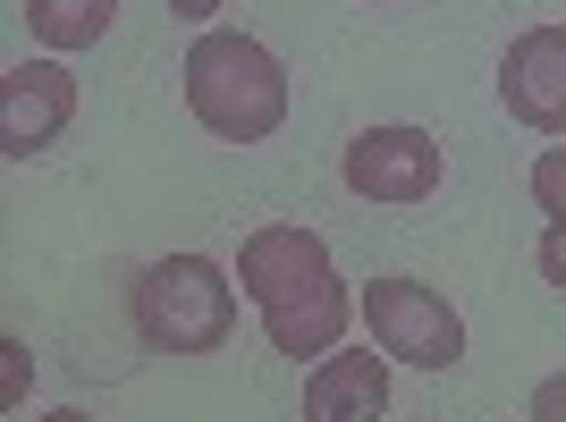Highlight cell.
I'll return each mask as SVG.
<instances>
[{
  "instance_id": "6da1fadb",
  "label": "cell",
  "mask_w": 566,
  "mask_h": 422,
  "mask_svg": "<svg viewBox=\"0 0 566 422\" xmlns=\"http://www.w3.org/2000/svg\"><path fill=\"white\" fill-rule=\"evenodd\" d=\"M237 287L245 305L262 313V338L296 363H322L331 347H347V321H355V296L338 279L331 245L305 229V220H271L237 245Z\"/></svg>"
},
{
  "instance_id": "7a4b0ae2",
  "label": "cell",
  "mask_w": 566,
  "mask_h": 422,
  "mask_svg": "<svg viewBox=\"0 0 566 422\" xmlns=\"http://www.w3.org/2000/svg\"><path fill=\"white\" fill-rule=\"evenodd\" d=\"M187 118L203 127L212 144H271L287 127V68L280 51L237 34V25H203L187 43Z\"/></svg>"
},
{
  "instance_id": "3957f363",
  "label": "cell",
  "mask_w": 566,
  "mask_h": 422,
  "mask_svg": "<svg viewBox=\"0 0 566 422\" xmlns=\"http://www.w3.org/2000/svg\"><path fill=\"white\" fill-rule=\"evenodd\" d=\"M237 271H220L212 254H161L144 262L136 296H127V321L153 355H220L237 338Z\"/></svg>"
},
{
  "instance_id": "277c9868",
  "label": "cell",
  "mask_w": 566,
  "mask_h": 422,
  "mask_svg": "<svg viewBox=\"0 0 566 422\" xmlns=\"http://www.w3.org/2000/svg\"><path fill=\"white\" fill-rule=\"evenodd\" d=\"M355 313H364V329H373V347L389 355V363H415V372H457V363H465V313H457L440 287L406 279V271L373 279L355 296Z\"/></svg>"
},
{
  "instance_id": "5b68a950",
  "label": "cell",
  "mask_w": 566,
  "mask_h": 422,
  "mask_svg": "<svg viewBox=\"0 0 566 422\" xmlns=\"http://www.w3.org/2000/svg\"><path fill=\"white\" fill-rule=\"evenodd\" d=\"M338 178H347V194H364V203H431L440 178H449V152H440L431 127H364V136L347 144Z\"/></svg>"
},
{
  "instance_id": "8992f818",
  "label": "cell",
  "mask_w": 566,
  "mask_h": 422,
  "mask_svg": "<svg viewBox=\"0 0 566 422\" xmlns=\"http://www.w3.org/2000/svg\"><path fill=\"white\" fill-rule=\"evenodd\" d=\"M76 118V76L69 60H18V68L0 76V152L9 161H34V152H51V144L69 136Z\"/></svg>"
},
{
  "instance_id": "52a82bcc",
  "label": "cell",
  "mask_w": 566,
  "mask_h": 422,
  "mask_svg": "<svg viewBox=\"0 0 566 422\" xmlns=\"http://www.w3.org/2000/svg\"><path fill=\"white\" fill-rule=\"evenodd\" d=\"M499 102L533 136H566V25H524L499 60Z\"/></svg>"
},
{
  "instance_id": "ba28073f",
  "label": "cell",
  "mask_w": 566,
  "mask_h": 422,
  "mask_svg": "<svg viewBox=\"0 0 566 422\" xmlns=\"http://www.w3.org/2000/svg\"><path fill=\"white\" fill-rule=\"evenodd\" d=\"M296 422H389V355L380 347H331L305 372Z\"/></svg>"
},
{
  "instance_id": "9c48e42d",
  "label": "cell",
  "mask_w": 566,
  "mask_h": 422,
  "mask_svg": "<svg viewBox=\"0 0 566 422\" xmlns=\"http://www.w3.org/2000/svg\"><path fill=\"white\" fill-rule=\"evenodd\" d=\"M25 25L51 60H69V51H94L118 25V0H25Z\"/></svg>"
},
{
  "instance_id": "30bf717a",
  "label": "cell",
  "mask_w": 566,
  "mask_h": 422,
  "mask_svg": "<svg viewBox=\"0 0 566 422\" xmlns=\"http://www.w3.org/2000/svg\"><path fill=\"white\" fill-rule=\"evenodd\" d=\"M533 203L549 211V229H566V144H542V152H533Z\"/></svg>"
},
{
  "instance_id": "8fae6325",
  "label": "cell",
  "mask_w": 566,
  "mask_h": 422,
  "mask_svg": "<svg viewBox=\"0 0 566 422\" xmlns=\"http://www.w3.org/2000/svg\"><path fill=\"white\" fill-rule=\"evenodd\" d=\"M0 389H9V405L34 398V347L25 338H0Z\"/></svg>"
},
{
  "instance_id": "7c38bea8",
  "label": "cell",
  "mask_w": 566,
  "mask_h": 422,
  "mask_svg": "<svg viewBox=\"0 0 566 422\" xmlns=\"http://www.w3.org/2000/svg\"><path fill=\"white\" fill-rule=\"evenodd\" d=\"M524 414H533V422H566V372L533 380V398H524Z\"/></svg>"
},
{
  "instance_id": "4fadbf2b",
  "label": "cell",
  "mask_w": 566,
  "mask_h": 422,
  "mask_svg": "<svg viewBox=\"0 0 566 422\" xmlns=\"http://www.w3.org/2000/svg\"><path fill=\"white\" fill-rule=\"evenodd\" d=\"M533 262H542V279H549V287H566V229H542Z\"/></svg>"
},
{
  "instance_id": "5bb4252c",
  "label": "cell",
  "mask_w": 566,
  "mask_h": 422,
  "mask_svg": "<svg viewBox=\"0 0 566 422\" xmlns=\"http://www.w3.org/2000/svg\"><path fill=\"white\" fill-rule=\"evenodd\" d=\"M212 9H220V0H169V18H187V25H203Z\"/></svg>"
},
{
  "instance_id": "9a60e30c",
  "label": "cell",
  "mask_w": 566,
  "mask_h": 422,
  "mask_svg": "<svg viewBox=\"0 0 566 422\" xmlns=\"http://www.w3.org/2000/svg\"><path fill=\"white\" fill-rule=\"evenodd\" d=\"M34 422H94V414H76V405H51V414H34Z\"/></svg>"
},
{
  "instance_id": "2e32d148",
  "label": "cell",
  "mask_w": 566,
  "mask_h": 422,
  "mask_svg": "<svg viewBox=\"0 0 566 422\" xmlns=\"http://www.w3.org/2000/svg\"><path fill=\"white\" fill-rule=\"evenodd\" d=\"M406 422H415V414H406Z\"/></svg>"
}]
</instances>
